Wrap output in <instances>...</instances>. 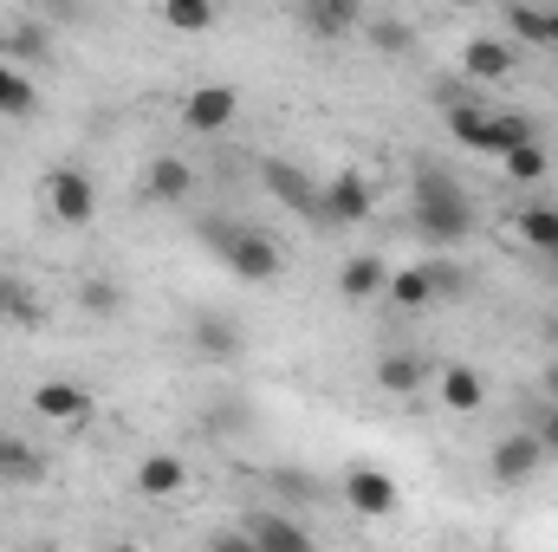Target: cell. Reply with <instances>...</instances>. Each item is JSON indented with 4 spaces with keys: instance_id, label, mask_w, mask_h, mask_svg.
Instances as JSON below:
<instances>
[{
    "instance_id": "6da1fadb",
    "label": "cell",
    "mask_w": 558,
    "mask_h": 552,
    "mask_svg": "<svg viewBox=\"0 0 558 552\" xmlns=\"http://www.w3.org/2000/svg\"><path fill=\"white\" fill-rule=\"evenodd\" d=\"M410 228H416L422 241H435V248L468 241V235H474V202H468V189H461L454 176H441V169H416V182H410Z\"/></svg>"
},
{
    "instance_id": "7a4b0ae2",
    "label": "cell",
    "mask_w": 558,
    "mask_h": 552,
    "mask_svg": "<svg viewBox=\"0 0 558 552\" xmlns=\"http://www.w3.org/2000/svg\"><path fill=\"white\" fill-rule=\"evenodd\" d=\"M208 241H215V254L228 261V274L247 279V286H267V279L286 274L279 241L274 235H260V228H208Z\"/></svg>"
},
{
    "instance_id": "3957f363",
    "label": "cell",
    "mask_w": 558,
    "mask_h": 552,
    "mask_svg": "<svg viewBox=\"0 0 558 552\" xmlns=\"http://www.w3.org/2000/svg\"><path fill=\"white\" fill-rule=\"evenodd\" d=\"M318 202H325V221L331 228H364L377 215V189L364 169H338L331 182H318Z\"/></svg>"
},
{
    "instance_id": "277c9868",
    "label": "cell",
    "mask_w": 558,
    "mask_h": 552,
    "mask_svg": "<svg viewBox=\"0 0 558 552\" xmlns=\"http://www.w3.org/2000/svg\"><path fill=\"white\" fill-rule=\"evenodd\" d=\"M539 468H546L539 429H513V435H500V442L487 448V475H494L500 488H526V481H539Z\"/></svg>"
},
{
    "instance_id": "5b68a950",
    "label": "cell",
    "mask_w": 558,
    "mask_h": 552,
    "mask_svg": "<svg viewBox=\"0 0 558 552\" xmlns=\"http://www.w3.org/2000/svg\"><path fill=\"white\" fill-rule=\"evenodd\" d=\"M234 118H241V92L221 85V79H208V85H195V92L182 98V131H189V137H221Z\"/></svg>"
},
{
    "instance_id": "8992f818",
    "label": "cell",
    "mask_w": 558,
    "mask_h": 552,
    "mask_svg": "<svg viewBox=\"0 0 558 552\" xmlns=\"http://www.w3.org/2000/svg\"><path fill=\"white\" fill-rule=\"evenodd\" d=\"M338 501H344L351 514H364V520H390V514L403 507V488H397V475H384V468H371V461H357V468L344 475V488H338Z\"/></svg>"
},
{
    "instance_id": "52a82bcc",
    "label": "cell",
    "mask_w": 558,
    "mask_h": 552,
    "mask_svg": "<svg viewBox=\"0 0 558 552\" xmlns=\"http://www.w3.org/2000/svg\"><path fill=\"white\" fill-rule=\"evenodd\" d=\"M46 208H52L65 228H92V215H98V182L65 163V169L46 176Z\"/></svg>"
},
{
    "instance_id": "ba28073f",
    "label": "cell",
    "mask_w": 558,
    "mask_h": 552,
    "mask_svg": "<svg viewBox=\"0 0 558 552\" xmlns=\"http://www.w3.org/2000/svg\"><path fill=\"white\" fill-rule=\"evenodd\" d=\"M260 176H267V189H274L279 202H286V208H292V215H305V221H325V202H318V182H312V176H305V169H299V163H267V169H260Z\"/></svg>"
},
{
    "instance_id": "9c48e42d",
    "label": "cell",
    "mask_w": 558,
    "mask_h": 552,
    "mask_svg": "<svg viewBox=\"0 0 558 552\" xmlns=\"http://www.w3.org/2000/svg\"><path fill=\"white\" fill-rule=\"evenodd\" d=\"M435 404L448 416H474L487 404V377H481L474 364H441V371H435Z\"/></svg>"
},
{
    "instance_id": "30bf717a",
    "label": "cell",
    "mask_w": 558,
    "mask_h": 552,
    "mask_svg": "<svg viewBox=\"0 0 558 552\" xmlns=\"http://www.w3.org/2000/svg\"><path fill=\"white\" fill-rule=\"evenodd\" d=\"M195 195V169L182 163V156H156L149 169H143V202L149 208H175V202H189Z\"/></svg>"
},
{
    "instance_id": "8fae6325",
    "label": "cell",
    "mask_w": 558,
    "mask_h": 552,
    "mask_svg": "<svg viewBox=\"0 0 558 552\" xmlns=\"http://www.w3.org/2000/svg\"><path fill=\"white\" fill-rule=\"evenodd\" d=\"M33 410L46 416V422H92V391L85 384H72V377H46L39 391H33Z\"/></svg>"
},
{
    "instance_id": "7c38bea8",
    "label": "cell",
    "mask_w": 558,
    "mask_h": 552,
    "mask_svg": "<svg viewBox=\"0 0 558 552\" xmlns=\"http://www.w3.org/2000/svg\"><path fill=\"white\" fill-rule=\"evenodd\" d=\"M189 338H195V351H202L208 364H234V358L247 351V338H241V319H228V312H202Z\"/></svg>"
},
{
    "instance_id": "4fadbf2b",
    "label": "cell",
    "mask_w": 558,
    "mask_h": 552,
    "mask_svg": "<svg viewBox=\"0 0 558 552\" xmlns=\"http://www.w3.org/2000/svg\"><path fill=\"white\" fill-rule=\"evenodd\" d=\"M182 488H189V461H182V455L162 448V455H143L137 461V494L143 501H175Z\"/></svg>"
},
{
    "instance_id": "5bb4252c",
    "label": "cell",
    "mask_w": 558,
    "mask_h": 552,
    "mask_svg": "<svg viewBox=\"0 0 558 552\" xmlns=\"http://www.w3.org/2000/svg\"><path fill=\"white\" fill-rule=\"evenodd\" d=\"M428 377H435V371H428L422 351H384V358H377V391H384V397H416Z\"/></svg>"
},
{
    "instance_id": "9a60e30c",
    "label": "cell",
    "mask_w": 558,
    "mask_h": 552,
    "mask_svg": "<svg viewBox=\"0 0 558 552\" xmlns=\"http://www.w3.org/2000/svg\"><path fill=\"white\" fill-rule=\"evenodd\" d=\"M507 72H513V46L507 39H487L481 33V39L461 46V79L468 85H487V79H507Z\"/></svg>"
},
{
    "instance_id": "2e32d148",
    "label": "cell",
    "mask_w": 558,
    "mask_h": 552,
    "mask_svg": "<svg viewBox=\"0 0 558 552\" xmlns=\"http://www.w3.org/2000/svg\"><path fill=\"white\" fill-rule=\"evenodd\" d=\"M299 13H305L312 39H344V33H357L364 0H299Z\"/></svg>"
},
{
    "instance_id": "e0dca14e",
    "label": "cell",
    "mask_w": 558,
    "mask_h": 552,
    "mask_svg": "<svg viewBox=\"0 0 558 552\" xmlns=\"http://www.w3.org/2000/svg\"><path fill=\"white\" fill-rule=\"evenodd\" d=\"M384 286H390V267H384L377 254H357V261H344V274H338V299H344V305H371Z\"/></svg>"
},
{
    "instance_id": "ac0fdd59",
    "label": "cell",
    "mask_w": 558,
    "mask_h": 552,
    "mask_svg": "<svg viewBox=\"0 0 558 552\" xmlns=\"http://www.w3.org/2000/svg\"><path fill=\"white\" fill-rule=\"evenodd\" d=\"M39 475H46L39 448H33L26 435H7V429H0V481H7V488H33Z\"/></svg>"
},
{
    "instance_id": "d6986e66",
    "label": "cell",
    "mask_w": 558,
    "mask_h": 552,
    "mask_svg": "<svg viewBox=\"0 0 558 552\" xmlns=\"http://www.w3.org/2000/svg\"><path fill=\"white\" fill-rule=\"evenodd\" d=\"M241 533H247V547H267V552H279V547L305 552V547H312V533H305L299 520H286V514H260V520H247Z\"/></svg>"
},
{
    "instance_id": "ffe728a7",
    "label": "cell",
    "mask_w": 558,
    "mask_h": 552,
    "mask_svg": "<svg viewBox=\"0 0 558 552\" xmlns=\"http://www.w3.org/2000/svg\"><path fill=\"white\" fill-rule=\"evenodd\" d=\"M0 325H39V292L26 274H0Z\"/></svg>"
},
{
    "instance_id": "44dd1931",
    "label": "cell",
    "mask_w": 558,
    "mask_h": 552,
    "mask_svg": "<svg viewBox=\"0 0 558 552\" xmlns=\"http://www.w3.org/2000/svg\"><path fill=\"white\" fill-rule=\"evenodd\" d=\"M448 111V137L461 143V149H487V105H474V98H454V105H441Z\"/></svg>"
},
{
    "instance_id": "7402d4cb",
    "label": "cell",
    "mask_w": 558,
    "mask_h": 552,
    "mask_svg": "<svg viewBox=\"0 0 558 552\" xmlns=\"http://www.w3.org/2000/svg\"><path fill=\"white\" fill-rule=\"evenodd\" d=\"M539 137V124L533 118H520V111H487V149L481 156H507V149H520V143Z\"/></svg>"
},
{
    "instance_id": "603a6c76",
    "label": "cell",
    "mask_w": 558,
    "mask_h": 552,
    "mask_svg": "<svg viewBox=\"0 0 558 552\" xmlns=\"http://www.w3.org/2000/svg\"><path fill=\"white\" fill-rule=\"evenodd\" d=\"M39 105V85L26 65H0V118H33Z\"/></svg>"
},
{
    "instance_id": "cb8c5ba5",
    "label": "cell",
    "mask_w": 558,
    "mask_h": 552,
    "mask_svg": "<svg viewBox=\"0 0 558 552\" xmlns=\"http://www.w3.org/2000/svg\"><path fill=\"white\" fill-rule=\"evenodd\" d=\"M390 305L397 312H422V305H435V279H428V267H403V274H390Z\"/></svg>"
},
{
    "instance_id": "d4e9b609",
    "label": "cell",
    "mask_w": 558,
    "mask_h": 552,
    "mask_svg": "<svg viewBox=\"0 0 558 552\" xmlns=\"http://www.w3.org/2000/svg\"><path fill=\"white\" fill-rule=\"evenodd\" d=\"M500 169H507V182H520V189H533V182H546V169H553V156H546V143H520V149H507L500 156Z\"/></svg>"
},
{
    "instance_id": "484cf974",
    "label": "cell",
    "mask_w": 558,
    "mask_h": 552,
    "mask_svg": "<svg viewBox=\"0 0 558 552\" xmlns=\"http://www.w3.org/2000/svg\"><path fill=\"white\" fill-rule=\"evenodd\" d=\"M520 241H526L533 254H553L558 248V208H546V202L520 208Z\"/></svg>"
},
{
    "instance_id": "4316f807",
    "label": "cell",
    "mask_w": 558,
    "mask_h": 552,
    "mask_svg": "<svg viewBox=\"0 0 558 552\" xmlns=\"http://www.w3.org/2000/svg\"><path fill=\"white\" fill-rule=\"evenodd\" d=\"M507 26H513L520 39L546 46V39H553V7H539V0H513V7H507Z\"/></svg>"
},
{
    "instance_id": "83f0119b",
    "label": "cell",
    "mask_w": 558,
    "mask_h": 552,
    "mask_svg": "<svg viewBox=\"0 0 558 552\" xmlns=\"http://www.w3.org/2000/svg\"><path fill=\"white\" fill-rule=\"evenodd\" d=\"M78 305H85V312H92V319H124V286H118V279H85V286H78Z\"/></svg>"
},
{
    "instance_id": "f1b7e54d",
    "label": "cell",
    "mask_w": 558,
    "mask_h": 552,
    "mask_svg": "<svg viewBox=\"0 0 558 552\" xmlns=\"http://www.w3.org/2000/svg\"><path fill=\"white\" fill-rule=\"evenodd\" d=\"M162 20L175 33H208L215 26V0H162Z\"/></svg>"
},
{
    "instance_id": "f546056e",
    "label": "cell",
    "mask_w": 558,
    "mask_h": 552,
    "mask_svg": "<svg viewBox=\"0 0 558 552\" xmlns=\"http://www.w3.org/2000/svg\"><path fill=\"white\" fill-rule=\"evenodd\" d=\"M371 46H377V52H410V46H416V26H403V20H377V26H371Z\"/></svg>"
},
{
    "instance_id": "4dcf8cb0",
    "label": "cell",
    "mask_w": 558,
    "mask_h": 552,
    "mask_svg": "<svg viewBox=\"0 0 558 552\" xmlns=\"http://www.w3.org/2000/svg\"><path fill=\"white\" fill-rule=\"evenodd\" d=\"M13 52H20V65H33V59H46V52H52V39H46V26H20V33H13Z\"/></svg>"
},
{
    "instance_id": "1f68e13d",
    "label": "cell",
    "mask_w": 558,
    "mask_h": 552,
    "mask_svg": "<svg viewBox=\"0 0 558 552\" xmlns=\"http://www.w3.org/2000/svg\"><path fill=\"white\" fill-rule=\"evenodd\" d=\"M428 279H435V299H461V286H468L448 261H428Z\"/></svg>"
},
{
    "instance_id": "d6a6232c",
    "label": "cell",
    "mask_w": 558,
    "mask_h": 552,
    "mask_svg": "<svg viewBox=\"0 0 558 552\" xmlns=\"http://www.w3.org/2000/svg\"><path fill=\"white\" fill-rule=\"evenodd\" d=\"M539 442H546V455H558V404L539 416Z\"/></svg>"
},
{
    "instance_id": "836d02e7",
    "label": "cell",
    "mask_w": 558,
    "mask_h": 552,
    "mask_svg": "<svg viewBox=\"0 0 558 552\" xmlns=\"http://www.w3.org/2000/svg\"><path fill=\"white\" fill-rule=\"evenodd\" d=\"M546 391H553V404H558V364H553V377H546Z\"/></svg>"
},
{
    "instance_id": "e575fe53",
    "label": "cell",
    "mask_w": 558,
    "mask_h": 552,
    "mask_svg": "<svg viewBox=\"0 0 558 552\" xmlns=\"http://www.w3.org/2000/svg\"><path fill=\"white\" fill-rule=\"evenodd\" d=\"M546 46H558V7H553V39H546Z\"/></svg>"
},
{
    "instance_id": "d590c367",
    "label": "cell",
    "mask_w": 558,
    "mask_h": 552,
    "mask_svg": "<svg viewBox=\"0 0 558 552\" xmlns=\"http://www.w3.org/2000/svg\"><path fill=\"white\" fill-rule=\"evenodd\" d=\"M546 338H553V345H558V319H553V325H546Z\"/></svg>"
},
{
    "instance_id": "8d00e7d4",
    "label": "cell",
    "mask_w": 558,
    "mask_h": 552,
    "mask_svg": "<svg viewBox=\"0 0 558 552\" xmlns=\"http://www.w3.org/2000/svg\"><path fill=\"white\" fill-rule=\"evenodd\" d=\"M546 261H553V274H558V248H553V254H546Z\"/></svg>"
},
{
    "instance_id": "74e56055",
    "label": "cell",
    "mask_w": 558,
    "mask_h": 552,
    "mask_svg": "<svg viewBox=\"0 0 558 552\" xmlns=\"http://www.w3.org/2000/svg\"><path fill=\"white\" fill-rule=\"evenodd\" d=\"M13 7H39V0H13Z\"/></svg>"
}]
</instances>
